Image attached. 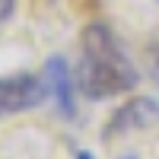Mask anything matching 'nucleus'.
<instances>
[{
    "label": "nucleus",
    "instance_id": "obj_1",
    "mask_svg": "<svg viewBox=\"0 0 159 159\" xmlns=\"http://www.w3.org/2000/svg\"><path fill=\"white\" fill-rule=\"evenodd\" d=\"M80 48H83V61H80L76 86L86 99L102 102L111 99L118 92H130L140 83V73L134 61L124 54L121 42L105 22H89L80 32Z\"/></svg>",
    "mask_w": 159,
    "mask_h": 159
},
{
    "label": "nucleus",
    "instance_id": "obj_2",
    "mask_svg": "<svg viewBox=\"0 0 159 159\" xmlns=\"http://www.w3.org/2000/svg\"><path fill=\"white\" fill-rule=\"evenodd\" d=\"M51 96L45 80L32 73H16V76H0V118L29 111L35 105H42Z\"/></svg>",
    "mask_w": 159,
    "mask_h": 159
},
{
    "label": "nucleus",
    "instance_id": "obj_3",
    "mask_svg": "<svg viewBox=\"0 0 159 159\" xmlns=\"http://www.w3.org/2000/svg\"><path fill=\"white\" fill-rule=\"evenodd\" d=\"M156 121H159V102L153 96H134V99H127L124 105L115 108V115L108 118V124L102 127V140L124 137L130 130L153 127Z\"/></svg>",
    "mask_w": 159,
    "mask_h": 159
},
{
    "label": "nucleus",
    "instance_id": "obj_4",
    "mask_svg": "<svg viewBox=\"0 0 159 159\" xmlns=\"http://www.w3.org/2000/svg\"><path fill=\"white\" fill-rule=\"evenodd\" d=\"M42 80L54 99L57 111L64 121H76V80L70 73V64L64 61V54H51L42 67Z\"/></svg>",
    "mask_w": 159,
    "mask_h": 159
},
{
    "label": "nucleus",
    "instance_id": "obj_5",
    "mask_svg": "<svg viewBox=\"0 0 159 159\" xmlns=\"http://www.w3.org/2000/svg\"><path fill=\"white\" fill-rule=\"evenodd\" d=\"M147 67H150V76H153V83L159 86V42L147 51Z\"/></svg>",
    "mask_w": 159,
    "mask_h": 159
},
{
    "label": "nucleus",
    "instance_id": "obj_6",
    "mask_svg": "<svg viewBox=\"0 0 159 159\" xmlns=\"http://www.w3.org/2000/svg\"><path fill=\"white\" fill-rule=\"evenodd\" d=\"M13 13H16V0H0V29L13 19Z\"/></svg>",
    "mask_w": 159,
    "mask_h": 159
},
{
    "label": "nucleus",
    "instance_id": "obj_7",
    "mask_svg": "<svg viewBox=\"0 0 159 159\" xmlns=\"http://www.w3.org/2000/svg\"><path fill=\"white\" fill-rule=\"evenodd\" d=\"M73 156H76V159H96V156H92V153H89V150H76V153H73Z\"/></svg>",
    "mask_w": 159,
    "mask_h": 159
},
{
    "label": "nucleus",
    "instance_id": "obj_8",
    "mask_svg": "<svg viewBox=\"0 0 159 159\" xmlns=\"http://www.w3.org/2000/svg\"><path fill=\"white\" fill-rule=\"evenodd\" d=\"M121 159H137V156H134V153H127V156H121Z\"/></svg>",
    "mask_w": 159,
    "mask_h": 159
}]
</instances>
